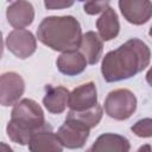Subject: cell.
<instances>
[{"label":"cell","mask_w":152,"mask_h":152,"mask_svg":"<svg viewBox=\"0 0 152 152\" xmlns=\"http://www.w3.org/2000/svg\"><path fill=\"white\" fill-rule=\"evenodd\" d=\"M131 131L139 138H151L152 137V119L144 118L138 120L132 125Z\"/></svg>","instance_id":"cell-18"},{"label":"cell","mask_w":152,"mask_h":152,"mask_svg":"<svg viewBox=\"0 0 152 152\" xmlns=\"http://www.w3.org/2000/svg\"><path fill=\"white\" fill-rule=\"evenodd\" d=\"M6 46L15 57L26 59L36 52L37 39L28 30H13L6 37Z\"/></svg>","instance_id":"cell-6"},{"label":"cell","mask_w":152,"mask_h":152,"mask_svg":"<svg viewBox=\"0 0 152 152\" xmlns=\"http://www.w3.org/2000/svg\"><path fill=\"white\" fill-rule=\"evenodd\" d=\"M45 7L48 10H62V8H66L74 5L72 1H45L44 2Z\"/></svg>","instance_id":"cell-20"},{"label":"cell","mask_w":152,"mask_h":152,"mask_svg":"<svg viewBox=\"0 0 152 152\" xmlns=\"http://www.w3.org/2000/svg\"><path fill=\"white\" fill-rule=\"evenodd\" d=\"M46 125L42 107L32 99H23L14 104L6 126L8 138L19 145H27L32 134Z\"/></svg>","instance_id":"cell-3"},{"label":"cell","mask_w":152,"mask_h":152,"mask_svg":"<svg viewBox=\"0 0 152 152\" xmlns=\"http://www.w3.org/2000/svg\"><path fill=\"white\" fill-rule=\"evenodd\" d=\"M25 90L23 77L14 72H4L0 77V103L4 107L13 106L19 102Z\"/></svg>","instance_id":"cell-7"},{"label":"cell","mask_w":152,"mask_h":152,"mask_svg":"<svg viewBox=\"0 0 152 152\" xmlns=\"http://www.w3.org/2000/svg\"><path fill=\"white\" fill-rule=\"evenodd\" d=\"M8 24L14 30H21L30 26L34 20V8L31 2L18 0L10 4L6 10Z\"/></svg>","instance_id":"cell-11"},{"label":"cell","mask_w":152,"mask_h":152,"mask_svg":"<svg viewBox=\"0 0 152 152\" xmlns=\"http://www.w3.org/2000/svg\"><path fill=\"white\" fill-rule=\"evenodd\" d=\"M0 147H1L0 152H13V150H12L6 142H1V144H0Z\"/></svg>","instance_id":"cell-22"},{"label":"cell","mask_w":152,"mask_h":152,"mask_svg":"<svg viewBox=\"0 0 152 152\" xmlns=\"http://www.w3.org/2000/svg\"><path fill=\"white\" fill-rule=\"evenodd\" d=\"M82 28L72 15H50L44 18L37 28V38L48 48L68 52L80 49Z\"/></svg>","instance_id":"cell-2"},{"label":"cell","mask_w":152,"mask_h":152,"mask_svg":"<svg viewBox=\"0 0 152 152\" xmlns=\"http://www.w3.org/2000/svg\"><path fill=\"white\" fill-rule=\"evenodd\" d=\"M96 28L102 40L108 42L118 37L120 32V23L116 12L109 6L96 20Z\"/></svg>","instance_id":"cell-15"},{"label":"cell","mask_w":152,"mask_h":152,"mask_svg":"<svg viewBox=\"0 0 152 152\" xmlns=\"http://www.w3.org/2000/svg\"><path fill=\"white\" fill-rule=\"evenodd\" d=\"M30 152H63V145L50 125L34 132L28 141Z\"/></svg>","instance_id":"cell-10"},{"label":"cell","mask_w":152,"mask_h":152,"mask_svg":"<svg viewBox=\"0 0 152 152\" xmlns=\"http://www.w3.org/2000/svg\"><path fill=\"white\" fill-rule=\"evenodd\" d=\"M146 82L152 87V66L148 69V71L146 74Z\"/></svg>","instance_id":"cell-23"},{"label":"cell","mask_w":152,"mask_h":152,"mask_svg":"<svg viewBox=\"0 0 152 152\" xmlns=\"http://www.w3.org/2000/svg\"><path fill=\"white\" fill-rule=\"evenodd\" d=\"M108 7V1H88L83 5V11L89 15H95L101 12H104Z\"/></svg>","instance_id":"cell-19"},{"label":"cell","mask_w":152,"mask_h":152,"mask_svg":"<svg viewBox=\"0 0 152 152\" xmlns=\"http://www.w3.org/2000/svg\"><path fill=\"white\" fill-rule=\"evenodd\" d=\"M151 61V50L147 44L138 38H132L104 55L101 74L106 82L128 80L144 69Z\"/></svg>","instance_id":"cell-1"},{"label":"cell","mask_w":152,"mask_h":152,"mask_svg":"<svg viewBox=\"0 0 152 152\" xmlns=\"http://www.w3.org/2000/svg\"><path fill=\"white\" fill-rule=\"evenodd\" d=\"M129 140L116 133H103L86 152H129Z\"/></svg>","instance_id":"cell-12"},{"label":"cell","mask_w":152,"mask_h":152,"mask_svg":"<svg viewBox=\"0 0 152 152\" xmlns=\"http://www.w3.org/2000/svg\"><path fill=\"white\" fill-rule=\"evenodd\" d=\"M118 5L124 18L133 25L146 24L152 18V2L148 0H120Z\"/></svg>","instance_id":"cell-8"},{"label":"cell","mask_w":152,"mask_h":152,"mask_svg":"<svg viewBox=\"0 0 152 152\" xmlns=\"http://www.w3.org/2000/svg\"><path fill=\"white\" fill-rule=\"evenodd\" d=\"M87 64L88 62L86 57L78 50L63 52L56 61L58 71L66 76H76L82 74L86 70Z\"/></svg>","instance_id":"cell-14"},{"label":"cell","mask_w":152,"mask_h":152,"mask_svg":"<svg viewBox=\"0 0 152 152\" xmlns=\"http://www.w3.org/2000/svg\"><path fill=\"white\" fill-rule=\"evenodd\" d=\"M137 152H152V147H151V145L145 144V145L140 146V147L138 148V151H137Z\"/></svg>","instance_id":"cell-21"},{"label":"cell","mask_w":152,"mask_h":152,"mask_svg":"<svg viewBox=\"0 0 152 152\" xmlns=\"http://www.w3.org/2000/svg\"><path fill=\"white\" fill-rule=\"evenodd\" d=\"M137 109L135 95L125 88L115 89L110 91L104 100L106 114L118 121L127 120L133 115Z\"/></svg>","instance_id":"cell-4"},{"label":"cell","mask_w":152,"mask_h":152,"mask_svg":"<svg viewBox=\"0 0 152 152\" xmlns=\"http://www.w3.org/2000/svg\"><path fill=\"white\" fill-rule=\"evenodd\" d=\"M80 52L86 57L88 64H96L102 55L103 43L100 38L99 33L94 31H88L82 36V40L80 44Z\"/></svg>","instance_id":"cell-16"},{"label":"cell","mask_w":152,"mask_h":152,"mask_svg":"<svg viewBox=\"0 0 152 152\" xmlns=\"http://www.w3.org/2000/svg\"><path fill=\"white\" fill-rule=\"evenodd\" d=\"M97 104V90L94 82L76 87L69 96V108L74 112H84Z\"/></svg>","instance_id":"cell-9"},{"label":"cell","mask_w":152,"mask_h":152,"mask_svg":"<svg viewBox=\"0 0 152 152\" xmlns=\"http://www.w3.org/2000/svg\"><path fill=\"white\" fill-rule=\"evenodd\" d=\"M102 107L97 103L95 107L88 109V110H84V112H74V110H70L66 115V118H70V119H74L78 122H81L82 125L87 126L88 128H94L102 119Z\"/></svg>","instance_id":"cell-17"},{"label":"cell","mask_w":152,"mask_h":152,"mask_svg":"<svg viewBox=\"0 0 152 152\" xmlns=\"http://www.w3.org/2000/svg\"><path fill=\"white\" fill-rule=\"evenodd\" d=\"M70 91L62 86L52 87L48 84L45 87V95L43 97V104L51 114H61L69 104Z\"/></svg>","instance_id":"cell-13"},{"label":"cell","mask_w":152,"mask_h":152,"mask_svg":"<svg viewBox=\"0 0 152 152\" xmlns=\"http://www.w3.org/2000/svg\"><path fill=\"white\" fill-rule=\"evenodd\" d=\"M148 34H150V37H152V26L150 27V31H148Z\"/></svg>","instance_id":"cell-24"},{"label":"cell","mask_w":152,"mask_h":152,"mask_svg":"<svg viewBox=\"0 0 152 152\" xmlns=\"http://www.w3.org/2000/svg\"><path fill=\"white\" fill-rule=\"evenodd\" d=\"M89 133L90 128H88L87 126L74 119L65 118L64 124L58 128L56 134L63 147L76 150L82 148L86 145V141L89 138Z\"/></svg>","instance_id":"cell-5"}]
</instances>
